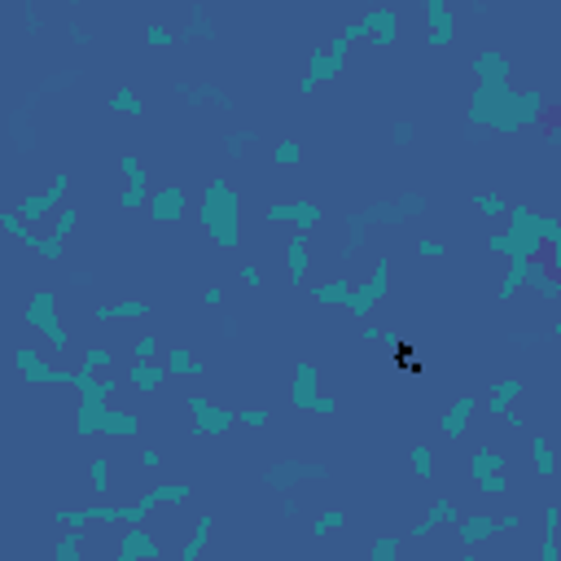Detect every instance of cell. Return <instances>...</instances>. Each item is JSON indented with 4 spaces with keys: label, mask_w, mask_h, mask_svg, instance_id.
I'll use <instances>...</instances> for the list:
<instances>
[{
    "label": "cell",
    "mask_w": 561,
    "mask_h": 561,
    "mask_svg": "<svg viewBox=\"0 0 561 561\" xmlns=\"http://www.w3.org/2000/svg\"><path fill=\"white\" fill-rule=\"evenodd\" d=\"M303 478H329V469L320 461H276L263 474V482L272 491H294V482H303Z\"/></svg>",
    "instance_id": "6da1fadb"
},
{
    "label": "cell",
    "mask_w": 561,
    "mask_h": 561,
    "mask_svg": "<svg viewBox=\"0 0 561 561\" xmlns=\"http://www.w3.org/2000/svg\"><path fill=\"white\" fill-rule=\"evenodd\" d=\"M189 408L197 413V430H202V435H224V430H228V421H233V417L224 413V408H211L207 399H193Z\"/></svg>",
    "instance_id": "7a4b0ae2"
},
{
    "label": "cell",
    "mask_w": 561,
    "mask_h": 561,
    "mask_svg": "<svg viewBox=\"0 0 561 561\" xmlns=\"http://www.w3.org/2000/svg\"><path fill=\"white\" fill-rule=\"evenodd\" d=\"M84 80V70H53V75H44V80H40V97H53V92H66V88H75V84H80Z\"/></svg>",
    "instance_id": "3957f363"
},
{
    "label": "cell",
    "mask_w": 561,
    "mask_h": 561,
    "mask_svg": "<svg viewBox=\"0 0 561 561\" xmlns=\"http://www.w3.org/2000/svg\"><path fill=\"white\" fill-rule=\"evenodd\" d=\"M127 381H132V386H141V391H158V386H163V369H149L145 360H136L132 373H127Z\"/></svg>",
    "instance_id": "277c9868"
},
{
    "label": "cell",
    "mask_w": 561,
    "mask_h": 561,
    "mask_svg": "<svg viewBox=\"0 0 561 561\" xmlns=\"http://www.w3.org/2000/svg\"><path fill=\"white\" fill-rule=\"evenodd\" d=\"M180 211H185V193H180V189L158 193V202H154V215H158V219H175Z\"/></svg>",
    "instance_id": "5b68a950"
},
{
    "label": "cell",
    "mask_w": 561,
    "mask_h": 561,
    "mask_svg": "<svg viewBox=\"0 0 561 561\" xmlns=\"http://www.w3.org/2000/svg\"><path fill=\"white\" fill-rule=\"evenodd\" d=\"M250 141H254V132H233V136H224V154H228V158H246V154H250Z\"/></svg>",
    "instance_id": "8992f818"
},
{
    "label": "cell",
    "mask_w": 561,
    "mask_h": 561,
    "mask_svg": "<svg viewBox=\"0 0 561 561\" xmlns=\"http://www.w3.org/2000/svg\"><path fill=\"white\" fill-rule=\"evenodd\" d=\"M395 207H399V215L408 219V215H425V197L421 193H403L399 202H395Z\"/></svg>",
    "instance_id": "52a82bcc"
},
{
    "label": "cell",
    "mask_w": 561,
    "mask_h": 561,
    "mask_svg": "<svg viewBox=\"0 0 561 561\" xmlns=\"http://www.w3.org/2000/svg\"><path fill=\"white\" fill-rule=\"evenodd\" d=\"M430 456H435L430 447H413V469H417L421 478H430V469H435V461H430Z\"/></svg>",
    "instance_id": "ba28073f"
},
{
    "label": "cell",
    "mask_w": 561,
    "mask_h": 561,
    "mask_svg": "<svg viewBox=\"0 0 561 561\" xmlns=\"http://www.w3.org/2000/svg\"><path fill=\"white\" fill-rule=\"evenodd\" d=\"M114 110H123V114H141V101H136V92H132V88H123V92L114 97Z\"/></svg>",
    "instance_id": "9c48e42d"
},
{
    "label": "cell",
    "mask_w": 561,
    "mask_h": 561,
    "mask_svg": "<svg viewBox=\"0 0 561 561\" xmlns=\"http://www.w3.org/2000/svg\"><path fill=\"white\" fill-rule=\"evenodd\" d=\"M219 338H228V342L241 338V320H237L233 312H224V316H219Z\"/></svg>",
    "instance_id": "30bf717a"
},
{
    "label": "cell",
    "mask_w": 561,
    "mask_h": 561,
    "mask_svg": "<svg viewBox=\"0 0 561 561\" xmlns=\"http://www.w3.org/2000/svg\"><path fill=\"white\" fill-rule=\"evenodd\" d=\"M241 421H246L250 430H263V425H268V408H241Z\"/></svg>",
    "instance_id": "8fae6325"
},
{
    "label": "cell",
    "mask_w": 561,
    "mask_h": 561,
    "mask_svg": "<svg viewBox=\"0 0 561 561\" xmlns=\"http://www.w3.org/2000/svg\"><path fill=\"white\" fill-rule=\"evenodd\" d=\"M66 280H70L75 290H88L97 276H92V268H70V272H66Z\"/></svg>",
    "instance_id": "7c38bea8"
},
{
    "label": "cell",
    "mask_w": 561,
    "mask_h": 561,
    "mask_svg": "<svg viewBox=\"0 0 561 561\" xmlns=\"http://www.w3.org/2000/svg\"><path fill=\"white\" fill-rule=\"evenodd\" d=\"M298 158H303V149H298L294 141H280V145H276V163H298Z\"/></svg>",
    "instance_id": "4fadbf2b"
},
{
    "label": "cell",
    "mask_w": 561,
    "mask_h": 561,
    "mask_svg": "<svg viewBox=\"0 0 561 561\" xmlns=\"http://www.w3.org/2000/svg\"><path fill=\"white\" fill-rule=\"evenodd\" d=\"M154 351H158V338H154V334H145V338L136 342V360H149Z\"/></svg>",
    "instance_id": "5bb4252c"
},
{
    "label": "cell",
    "mask_w": 561,
    "mask_h": 561,
    "mask_svg": "<svg viewBox=\"0 0 561 561\" xmlns=\"http://www.w3.org/2000/svg\"><path fill=\"white\" fill-rule=\"evenodd\" d=\"M413 132H417L413 123H395V132H391V136H395V145H413Z\"/></svg>",
    "instance_id": "9a60e30c"
},
{
    "label": "cell",
    "mask_w": 561,
    "mask_h": 561,
    "mask_svg": "<svg viewBox=\"0 0 561 561\" xmlns=\"http://www.w3.org/2000/svg\"><path fill=\"white\" fill-rule=\"evenodd\" d=\"M241 280H246L250 290H254V285H263V280H259V263H246V268H241Z\"/></svg>",
    "instance_id": "2e32d148"
},
{
    "label": "cell",
    "mask_w": 561,
    "mask_h": 561,
    "mask_svg": "<svg viewBox=\"0 0 561 561\" xmlns=\"http://www.w3.org/2000/svg\"><path fill=\"white\" fill-rule=\"evenodd\" d=\"M373 557H395V540H377L373 544Z\"/></svg>",
    "instance_id": "e0dca14e"
},
{
    "label": "cell",
    "mask_w": 561,
    "mask_h": 561,
    "mask_svg": "<svg viewBox=\"0 0 561 561\" xmlns=\"http://www.w3.org/2000/svg\"><path fill=\"white\" fill-rule=\"evenodd\" d=\"M58 557H70V561H75V557H80V544H75V540H62V544H58Z\"/></svg>",
    "instance_id": "ac0fdd59"
},
{
    "label": "cell",
    "mask_w": 561,
    "mask_h": 561,
    "mask_svg": "<svg viewBox=\"0 0 561 561\" xmlns=\"http://www.w3.org/2000/svg\"><path fill=\"white\" fill-rule=\"evenodd\" d=\"M219 298H224V294H219V290H215V285H211V290H207V294H202V303H207V307H215V303H219Z\"/></svg>",
    "instance_id": "d6986e66"
},
{
    "label": "cell",
    "mask_w": 561,
    "mask_h": 561,
    "mask_svg": "<svg viewBox=\"0 0 561 561\" xmlns=\"http://www.w3.org/2000/svg\"><path fill=\"white\" fill-rule=\"evenodd\" d=\"M364 5H373V0H364Z\"/></svg>",
    "instance_id": "ffe728a7"
}]
</instances>
